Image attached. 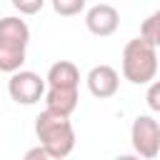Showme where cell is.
Here are the masks:
<instances>
[{"mask_svg":"<svg viewBox=\"0 0 160 160\" xmlns=\"http://www.w3.org/2000/svg\"><path fill=\"white\" fill-rule=\"evenodd\" d=\"M35 138L48 150V158L52 160L68 158L75 148V130H72L70 115L45 108L35 118Z\"/></svg>","mask_w":160,"mask_h":160,"instance_id":"cell-1","label":"cell"},{"mask_svg":"<svg viewBox=\"0 0 160 160\" xmlns=\"http://www.w3.org/2000/svg\"><path fill=\"white\" fill-rule=\"evenodd\" d=\"M158 75V48L142 35L132 38L122 48V78L132 85H148Z\"/></svg>","mask_w":160,"mask_h":160,"instance_id":"cell-2","label":"cell"},{"mask_svg":"<svg viewBox=\"0 0 160 160\" xmlns=\"http://www.w3.org/2000/svg\"><path fill=\"white\" fill-rule=\"evenodd\" d=\"M28 42H30V28L25 20L15 15L0 20V72H15L22 68Z\"/></svg>","mask_w":160,"mask_h":160,"instance_id":"cell-3","label":"cell"},{"mask_svg":"<svg viewBox=\"0 0 160 160\" xmlns=\"http://www.w3.org/2000/svg\"><path fill=\"white\" fill-rule=\"evenodd\" d=\"M130 142L140 158H145V160L158 158V152H160V122L152 115H138L132 120V128H130Z\"/></svg>","mask_w":160,"mask_h":160,"instance_id":"cell-4","label":"cell"},{"mask_svg":"<svg viewBox=\"0 0 160 160\" xmlns=\"http://www.w3.org/2000/svg\"><path fill=\"white\" fill-rule=\"evenodd\" d=\"M45 78H40L32 70H15L10 72L8 80V92L18 105H35L42 95H45Z\"/></svg>","mask_w":160,"mask_h":160,"instance_id":"cell-5","label":"cell"},{"mask_svg":"<svg viewBox=\"0 0 160 160\" xmlns=\"http://www.w3.org/2000/svg\"><path fill=\"white\" fill-rule=\"evenodd\" d=\"M118 25H120V12L108 2H98L85 12V28L98 38L112 35L118 30Z\"/></svg>","mask_w":160,"mask_h":160,"instance_id":"cell-6","label":"cell"},{"mask_svg":"<svg viewBox=\"0 0 160 160\" xmlns=\"http://www.w3.org/2000/svg\"><path fill=\"white\" fill-rule=\"evenodd\" d=\"M85 82H88V90H90L92 98L108 100V98H112V95L118 92V88H120V75H118V70H115L112 65H95V68L88 72Z\"/></svg>","mask_w":160,"mask_h":160,"instance_id":"cell-7","label":"cell"},{"mask_svg":"<svg viewBox=\"0 0 160 160\" xmlns=\"http://www.w3.org/2000/svg\"><path fill=\"white\" fill-rule=\"evenodd\" d=\"M45 85L48 88H80V70L70 60H58L50 65Z\"/></svg>","mask_w":160,"mask_h":160,"instance_id":"cell-8","label":"cell"},{"mask_svg":"<svg viewBox=\"0 0 160 160\" xmlns=\"http://www.w3.org/2000/svg\"><path fill=\"white\" fill-rule=\"evenodd\" d=\"M45 108L72 115L78 108V88H45Z\"/></svg>","mask_w":160,"mask_h":160,"instance_id":"cell-9","label":"cell"},{"mask_svg":"<svg viewBox=\"0 0 160 160\" xmlns=\"http://www.w3.org/2000/svg\"><path fill=\"white\" fill-rule=\"evenodd\" d=\"M140 35H142L148 42H152L155 48H160V8H158L155 12H150V15L142 20Z\"/></svg>","mask_w":160,"mask_h":160,"instance_id":"cell-10","label":"cell"},{"mask_svg":"<svg viewBox=\"0 0 160 160\" xmlns=\"http://www.w3.org/2000/svg\"><path fill=\"white\" fill-rule=\"evenodd\" d=\"M52 2V10L62 18H72V15H80L85 10V2L88 0H50Z\"/></svg>","mask_w":160,"mask_h":160,"instance_id":"cell-11","label":"cell"},{"mask_svg":"<svg viewBox=\"0 0 160 160\" xmlns=\"http://www.w3.org/2000/svg\"><path fill=\"white\" fill-rule=\"evenodd\" d=\"M10 2L20 15H38L45 5V0H10Z\"/></svg>","mask_w":160,"mask_h":160,"instance_id":"cell-12","label":"cell"},{"mask_svg":"<svg viewBox=\"0 0 160 160\" xmlns=\"http://www.w3.org/2000/svg\"><path fill=\"white\" fill-rule=\"evenodd\" d=\"M145 102L152 112H160V80H150L148 82V92H145Z\"/></svg>","mask_w":160,"mask_h":160,"instance_id":"cell-13","label":"cell"},{"mask_svg":"<svg viewBox=\"0 0 160 160\" xmlns=\"http://www.w3.org/2000/svg\"><path fill=\"white\" fill-rule=\"evenodd\" d=\"M35 158H40V160H48V150L38 142V148H32V150H28L25 152V160H35Z\"/></svg>","mask_w":160,"mask_h":160,"instance_id":"cell-14","label":"cell"}]
</instances>
